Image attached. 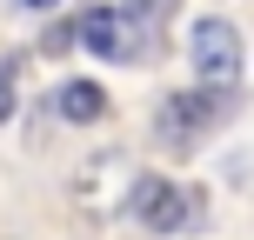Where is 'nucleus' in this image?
I'll return each mask as SVG.
<instances>
[{
    "instance_id": "obj_4",
    "label": "nucleus",
    "mask_w": 254,
    "mask_h": 240,
    "mask_svg": "<svg viewBox=\"0 0 254 240\" xmlns=\"http://www.w3.org/2000/svg\"><path fill=\"white\" fill-rule=\"evenodd\" d=\"M228 100H234V94H214V87L167 94V100H161V114H154V134H161L167 147H194L201 134H214V127L228 120Z\"/></svg>"
},
{
    "instance_id": "obj_6",
    "label": "nucleus",
    "mask_w": 254,
    "mask_h": 240,
    "mask_svg": "<svg viewBox=\"0 0 254 240\" xmlns=\"http://www.w3.org/2000/svg\"><path fill=\"white\" fill-rule=\"evenodd\" d=\"M107 87L101 80H61V87H54V114H61L67 127H101L107 120Z\"/></svg>"
},
{
    "instance_id": "obj_9",
    "label": "nucleus",
    "mask_w": 254,
    "mask_h": 240,
    "mask_svg": "<svg viewBox=\"0 0 254 240\" xmlns=\"http://www.w3.org/2000/svg\"><path fill=\"white\" fill-rule=\"evenodd\" d=\"M74 40H80V27H74V20H54L47 34H40V53H67Z\"/></svg>"
},
{
    "instance_id": "obj_5",
    "label": "nucleus",
    "mask_w": 254,
    "mask_h": 240,
    "mask_svg": "<svg viewBox=\"0 0 254 240\" xmlns=\"http://www.w3.org/2000/svg\"><path fill=\"white\" fill-rule=\"evenodd\" d=\"M80 47L94 53V60H140V47H147V34H140L134 20L114 7V0H101V7H87L80 13Z\"/></svg>"
},
{
    "instance_id": "obj_7",
    "label": "nucleus",
    "mask_w": 254,
    "mask_h": 240,
    "mask_svg": "<svg viewBox=\"0 0 254 240\" xmlns=\"http://www.w3.org/2000/svg\"><path fill=\"white\" fill-rule=\"evenodd\" d=\"M20 87H27V53H7L0 60V127L20 114Z\"/></svg>"
},
{
    "instance_id": "obj_2",
    "label": "nucleus",
    "mask_w": 254,
    "mask_h": 240,
    "mask_svg": "<svg viewBox=\"0 0 254 240\" xmlns=\"http://www.w3.org/2000/svg\"><path fill=\"white\" fill-rule=\"evenodd\" d=\"M140 180H147V174H140L121 147H114V153H87V160H80V174H74V200L87 207V214L114 220V214H127V207H134Z\"/></svg>"
},
{
    "instance_id": "obj_8",
    "label": "nucleus",
    "mask_w": 254,
    "mask_h": 240,
    "mask_svg": "<svg viewBox=\"0 0 254 240\" xmlns=\"http://www.w3.org/2000/svg\"><path fill=\"white\" fill-rule=\"evenodd\" d=\"M114 7H121L127 20L140 27V34H154L161 20H174V0H114Z\"/></svg>"
},
{
    "instance_id": "obj_3",
    "label": "nucleus",
    "mask_w": 254,
    "mask_h": 240,
    "mask_svg": "<svg viewBox=\"0 0 254 240\" xmlns=\"http://www.w3.org/2000/svg\"><path fill=\"white\" fill-rule=\"evenodd\" d=\"M201 207H207V193H201V187H188V180H161V174H147L127 214H134V220H140L147 234H161V240H167V234H188V227H201Z\"/></svg>"
},
{
    "instance_id": "obj_1",
    "label": "nucleus",
    "mask_w": 254,
    "mask_h": 240,
    "mask_svg": "<svg viewBox=\"0 0 254 240\" xmlns=\"http://www.w3.org/2000/svg\"><path fill=\"white\" fill-rule=\"evenodd\" d=\"M188 60H194V80L214 94H234L241 87V67H248V47H241V27L221 20V13H201L188 27Z\"/></svg>"
},
{
    "instance_id": "obj_10",
    "label": "nucleus",
    "mask_w": 254,
    "mask_h": 240,
    "mask_svg": "<svg viewBox=\"0 0 254 240\" xmlns=\"http://www.w3.org/2000/svg\"><path fill=\"white\" fill-rule=\"evenodd\" d=\"M20 7H27V13H54L61 0H20Z\"/></svg>"
}]
</instances>
